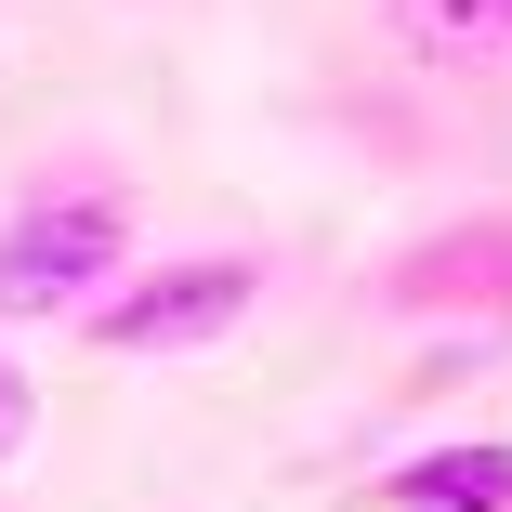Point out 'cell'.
I'll return each instance as SVG.
<instances>
[{"instance_id":"6da1fadb","label":"cell","mask_w":512,"mask_h":512,"mask_svg":"<svg viewBox=\"0 0 512 512\" xmlns=\"http://www.w3.org/2000/svg\"><path fill=\"white\" fill-rule=\"evenodd\" d=\"M119 263H132V197L106 171H53L0 224V316H79L119 289Z\"/></svg>"},{"instance_id":"7a4b0ae2","label":"cell","mask_w":512,"mask_h":512,"mask_svg":"<svg viewBox=\"0 0 512 512\" xmlns=\"http://www.w3.org/2000/svg\"><path fill=\"white\" fill-rule=\"evenodd\" d=\"M250 302H263V263L197 250V263H145V276H119L106 302H79V316H92V342H106V355H184V342H224Z\"/></svg>"},{"instance_id":"3957f363","label":"cell","mask_w":512,"mask_h":512,"mask_svg":"<svg viewBox=\"0 0 512 512\" xmlns=\"http://www.w3.org/2000/svg\"><path fill=\"white\" fill-rule=\"evenodd\" d=\"M381 302L394 316H512V211L434 224L407 263H381Z\"/></svg>"},{"instance_id":"277c9868","label":"cell","mask_w":512,"mask_h":512,"mask_svg":"<svg viewBox=\"0 0 512 512\" xmlns=\"http://www.w3.org/2000/svg\"><path fill=\"white\" fill-rule=\"evenodd\" d=\"M381 512H512V447L499 434H460V447H421L381 473Z\"/></svg>"},{"instance_id":"5b68a950","label":"cell","mask_w":512,"mask_h":512,"mask_svg":"<svg viewBox=\"0 0 512 512\" xmlns=\"http://www.w3.org/2000/svg\"><path fill=\"white\" fill-rule=\"evenodd\" d=\"M381 14H394L407 53H460V66L512 53V0H381Z\"/></svg>"},{"instance_id":"8992f818","label":"cell","mask_w":512,"mask_h":512,"mask_svg":"<svg viewBox=\"0 0 512 512\" xmlns=\"http://www.w3.org/2000/svg\"><path fill=\"white\" fill-rule=\"evenodd\" d=\"M27 421H40V394H27L14 368H0V460H14V447H27Z\"/></svg>"}]
</instances>
